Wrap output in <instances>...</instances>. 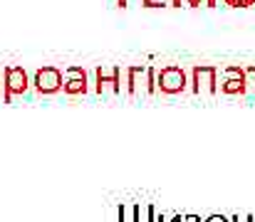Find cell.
<instances>
[{
  "instance_id": "cell-1",
  "label": "cell",
  "mask_w": 255,
  "mask_h": 222,
  "mask_svg": "<svg viewBox=\"0 0 255 222\" xmlns=\"http://www.w3.org/2000/svg\"><path fill=\"white\" fill-rule=\"evenodd\" d=\"M32 89V76L27 74L25 67H5V99L2 104H12L15 96H27Z\"/></svg>"
},
{
  "instance_id": "cell-2",
  "label": "cell",
  "mask_w": 255,
  "mask_h": 222,
  "mask_svg": "<svg viewBox=\"0 0 255 222\" xmlns=\"http://www.w3.org/2000/svg\"><path fill=\"white\" fill-rule=\"evenodd\" d=\"M159 94H181L188 89V72L178 65H166L156 70Z\"/></svg>"
},
{
  "instance_id": "cell-3",
  "label": "cell",
  "mask_w": 255,
  "mask_h": 222,
  "mask_svg": "<svg viewBox=\"0 0 255 222\" xmlns=\"http://www.w3.org/2000/svg\"><path fill=\"white\" fill-rule=\"evenodd\" d=\"M218 72L213 65H196L188 72V89L193 94H218Z\"/></svg>"
},
{
  "instance_id": "cell-4",
  "label": "cell",
  "mask_w": 255,
  "mask_h": 222,
  "mask_svg": "<svg viewBox=\"0 0 255 222\" xmlns=\"http://www.w3.org/2000/svg\"><path fill=\"white\" fill-rule=\"evenodd\" d=\"M32 89H35L37 96L60 94L62 91V70L60 67H52V65L37 67L35 74H32Z\"/></svg>"
},
{
  "instance_id": "cell-5",
  "label": "cell",
  "mask_w": 255,
  "mask_h": 222,
  "mask_svg": "<svg viewBox=\"0 0 255 222\" xmlns=\"http://www.w3.org/2000/svg\"><path fill=\"white\" fill-rule=\"evenodd\" d=\"M62 94H67V96L92 94V79L85 67H65L62 70Z\"/></svg>"
},
{
  "instance_id": "cell-6",
  "label": "cell",
  "mask_w": 255,
  "mask_h": 222,
  "mask_svg": "<svg viewBox=\"0 0 255 222\" xmlns=\"http://www.w3.org/2000/svg\"><path fill=\"white\" fill-rule=\"evenodd\" d=\"M122 67H97L94 70V94L107 96V94H122Z\"/></svg>"
},
{
  "instance_id": "cell-7",
  "label": "cell",
  "mask_w": 255,
  "mask_h": 222,
  "mask_svg": "<svg viewBox=\"0 0 255 222\" xmlns=\"http://www.w3.org/2000/svg\"><path fill=\"white\" fill-rule=\"evenodd\" d=\"M218 94H248L246 67H223L218 72Z\"/></svg>"
},
{
  "instance_id": "cell-8",
  "label": "cell",
  "mask_w": 255,
  "mask_h": 222,
  "mask_svg": "<svg viewBox=\"0 0 255 222\" xmlns=\"http://www.w3.org/2000/svg\"><path fill=\"white\" fill-rule=\"evenodd\" d=\"M154 218H156V213H154V208L149 203L136 205V222H154Z\"/></svg>"
},
{
  "instance_id": "cell-9",
  "label": "cell",
  "mask_w": 255,
  "mask_h": 222,
  "mask_svg": "<svg viewBox=\"0 0 255 222\" xmlns=\"http://www.w3.org/2000/svg\"><path fill=\"white\" fill-rule=\"evenodd\" d=\"M119 222H136V205L134 203L119 205Z\"/></svg>"
},
{
  "instance_id": "cell-10",
  "label": "cell",
  "mask_w": 255,
  "mask_h": 222,
  "mask_svg": "<svg viewBox=\"0 0 255 222\" xmlns=\"http://www.w3.org/2000/svg\"><path fill=\"white\" fill-rule=\"evenodd\" d=\"M228 5H233V7H251L255 5V0H226Z\"/></svg>"
},
{
  "instance_id": "cell-11",
  "label": "cell",
  "mask_w": 255,
  "mask_h": 222,
  "mask_svg": "<svg viewBox=\"0 0 255 222\" xmlns=\"http://www.w3.org/2000/svg\"><path fill=\"white\" fill-rule=\"evenodd\" d=\"M129 2H131V0H117L119 7H129ZM139 2H141V0H139Z\"/></svg>"
},
{
  "instance_id": "cell-12",
  "label": "cell",
  "mask_w": 255,
  "mask_h": 222,
  "mask_svg": "<svg viewBox=\"0 0 255 222\" xmlns=\"http://www.w3.org/2000/svg\"><path fill=\"white\" fill-rule=\"evenodd\" d=\"M183 222H201L198 218H193V215H188V218H183Z\"/></svg>"
},
{
  "instance_id": "cell-13",
  "label": "cell",
  "mask_w": 255,
  "mask_h": 222,
  "mask_svg": "<svg viewBox=\"0 0 255 222\" xmlns=\"http://www.w3.org/2000/svg\"><path fill=\"white\" fill-rule=\"evenodd\" d=\"M181 5H186V0H173V7H181Z\"/></svg>"
},
{
  "instance_id": "cell-14",
  "label": "cell",
  "mask_w": 255,
  "mask_h": 222,
  "mask_svg": "<svg viewBox=\"0 0 255 222\" xmlns=\"http://www.w3.org/2000/svg\"><path fill=\"white\" fill-rule=\"evenodd\" d=\"M208 222H226L223 218H208Z\"/></svg>"
},
{
  "instance_id": "cell-15",
  "label": "cell",
  "mask_w": 255,
  "mask_h": 222,
  "mask_svg": "<svg viewBox=\"0 0 255 222\" xmlns=\"http://www.w3.org/2000/svg\"><path fill=\"white\" fill-rule=\"evenodd\" d=\"M233 222H251V220H248V218H236Z\"/></svg>"
}]
</instances>
